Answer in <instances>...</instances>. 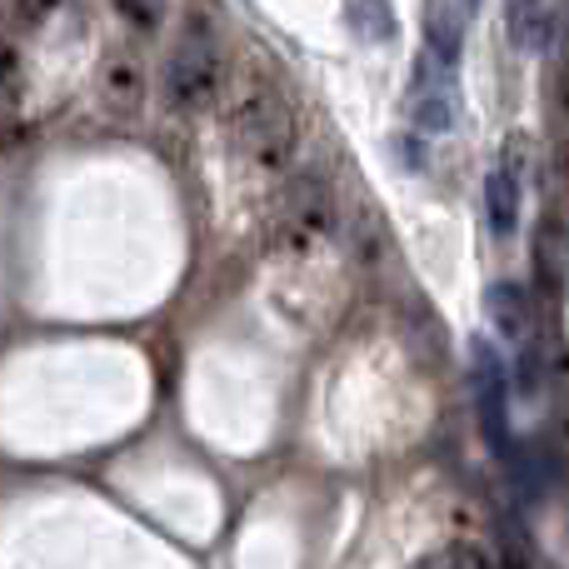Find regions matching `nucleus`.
<instances>
[{
  "mask_svg": "<svg viewBox=\"0 0 569 569\" xmlns=\"http://www.w3.org/2000/svg\"><path fill=\"white\" fill-rule=\"evenodd\" d=\"M555 16L545 0H510V40L525 50V56H540L550 46Z\"/></svg>",
  "mask_w": 569,
  "mask_h": 569,
  "instance_id": "0eeeda50",
  "label": "nucleus"
},
{
  "mask_svg": "<svg viewBox=\"0 0 569 569\" xmlns=\"http://www.w3.org/2000/svg\"><path fill=\"white\" fill-rule=\"evenodd\" d=\"M415 569H480V560H475L465 545H450V550H440V555H430L425 565H415Z\"/></svg>",
  "mask_w": 569,
  "mask_h": 569,
  "instance_id": "2eb2a0df",
  "label": "nucleus"
},
{
  "mask_svg": "<svg viewBox=\"0 0 569 569\" xmlns=\"http://www.w3.org/2000/svg\"><path fill=\"white\" fill-rule=\"evenodd\" d=\"M116 10L136 30H156L160 20H166V0H116Z\"/></svg>",
  "mask_w": 569,
  "mask_h": 569,
  "instance_id": "4468645a",
  "label": "nucleus"
},
{
  "mask_svg": "<svg viewBox=\"0 0 569 569\" xmlns=\"http://www.w3.org/2000/svg\"><path fill=\"white\" fill-rule=\"evenodd\" d=\"M400 156H405V166H425L420 140H400Z\"/></svg>",
  "mask_w": 569,
  "mask_h": 569,
  "instance_id": "6ab92c4d",
  "label": "nucleus"
},
{
  "mask_svg": "<svg viewBox=\"0 0 569 569\" xmlns=\"http://www.w3.org/2000/svg\"><path fill=\"white\" fill-rule=\"evenodd\" d=\"M60 6H66V0H16L20 20H30V26H40V20H46V16H56Z\"/></svg>",
  "mask_w": 569,
  "mask_h": 569,
  "instance_id": "a211bd4d",
  "label": "nucleus"
},
{
  "mask_svg": "<svg viewBox=\"0 0 569 569\" xmlns=\"http://www.w3.org/2000/svg\"><path fill=\"white\" fill-rule=\"evenodd\" d=\"M410 120H415V130L445 136V130L455 126V106H450V96H445V90H425V96H415Z\"/></svg>",
  "mask_w": 569,
  "mask_h": 569,
  "instance_id": "9b49d317",
  "label": "nucleus"
},
{
  "mask_svg": "<svg viewBox=\"0 0 569 569\" xmlns=\"http://www.w3.org/2000/svg\"><path fill=\"white\" fill-rule=\"evenodd\" d=\"M520 345V365H515V390L520 395H540L545 390V345L535 340V335H525V340H515Z\"/></svg>",
  "mask_w": 569,
  "mask_h": 569,
  "instance_id": "f8f14e48",
  "label": "nucleus"
},
{
  "mask_svg": "<svg viewBox=\"0 0 569 569\" xmlns=\"http://www.w3.org/2000/svg\"><path fill=\"white\" fill-rule=\"evenodd\" d=\"M284 226L290 230H330L335 226V200H330V186L320 176H295L290 190H284Z\"/></svg>",
  "mask_w": 569,
  "mask_h": 569,
  "instance_id": "20e7f679",
  "label": "nucleus"
},
{
  "mask_svg": "<svg viewBox=\"0 0 569 569\" xmlns=\"http://www.w3.org/2000/svg\"><path fill=\"white\" fill-rule=\"evenodd\" d=\"M540 260H545V270H550V280H560V260H565V250H560V230H545V240H540Z\"/></svg>",
  "mask_w": 569,
  "mask_h": 569,
  "instance_id": "f3484780",
  "label": "nucleus"
},
{
  "mask_svg": "<svg viewBox=\"0 0 569 569\" xmlns=\"http://www.w3.org/2000/svg\"><path fill=\"white\" fill-rule=\"evenodd\" d=\"M425 46H430L435 66H445V70H450L465 50V30H460V20H455V10L445 6V0H435L430 16H425Z\"/></svg>",
  "mask_w": 569,
  "mask_h": 569,
  "instance_id": "6e6552de",
  "label": "nucleus"
},
{
  "mask_svg": "<svg viewBox=\"0 0 569 569\" xmlns=\"http://www.w3.org/2000/svg\"><path fill=\"white\" fill-rule=\"evenodd\" d=\"M465 10H480V0H465Z\"/></svg>",
  "mask_w": 569,
  "mask_h": 569,
  "instance_id": "aec40b11",
  "label": "nucleus"
},
{
  "mask_svg": "<svg viewBox=\"0 0 569 569\" xmlns=\"http://www.w3.org/2000/svg\"><path fill=\"white\" fill-rule=\"evenodd\" d=\"M510 460V475H515V485H520V495H525V505H540L545 500V490H550V480H555V460L535 445V450H525V455H505Z\"/></svg>",
  "mask_w": 569,
  "mask_h": 569,
  "instance_id": "9d476101",
  "label": "nucleus"
},
{
  "mask_svg": "<svg viewBox=\"0 0 569 569\" xmlns=\"http://www.w3.org/2000/svg\"><path fill=\"white\" fill-rule=\"evenodd\" d=\"M485 216H490L495 236H515V226H520V176L515 170L485 176Z\"/></svg>",
  "mask_w": 569,
  "mask_h": 569,
  "instance_id": "423d86ee",
  "label": "nucleus"
},
{
  "mask_svg": "<svg viewBox=\"0 0 569 569\" xmlns=\"http://www.w3.org/2000/svg\"><path fill=\"white\" fill-rule=\"evenodd\" d=\"M230 120H236V140H240V150H246L250 166L280 170L284 160L295 156V116L270 86H246L240 90Z\"/></svg>",
  "mask_w": 569,
  "mask_h": 569,
  "instance_id": "f257e3e1",
  "label": "nucleus"
},
{
  "mask_svg": "<svg viewBox=\"0 0 569 569\" xmlns=\"http://www.w3.org/2000/svg\"><path fill=\"white\" fill-rule=\"evenodd\" d=\"M100 90H106V106L140 110V100H146V70H140L130 56H116L106 66V80H100Z\"/></svg>",
  "mask_w": 569,
  "mask_h": 569,
  "instance_id": "1a4fd4ad",
  "label": "nucleus"
},
{
  "mask_svg": "<svg viewBox=\"0 0 569 569\" xmlns=\"http://www.w3.org/2000/svg\"><path fill=\"white\" fill-rule=\"evenodd\" d=\"M485 310H490V320H495V335L500 340H525V335H535L530 325H535V305H530V295H525V284H515V280H500V284H490V295H485Z\"/></svg>",
  "mask_w": 569,
  "mask_h": 569,
  "instance_id": "39448f33",
  "label": "nucleus"
},
{
  "mask_svg": "<svg viewBox=\"0 0 569 569\" xmlns=\"http://www.w3.org/2000/svg\"><path fill=\"white\" fill-rule=\"evenodd\" d=\"M16 86H20V56L10 40H0V96H10Z\"/></svg>",
  "mask_w": 569,
  "mask_h": 569,
  "instance_id": "dca6fc26",
  "label": "nucleus"
},
{
  "mask_svg": "<svg viewBox=\"0 0 569 569\" xmlns=\"http://www.w3.org/2000/svg\"><path fill=\"white\" fill-rule=\"evenodd\" d=\"M350 16L365 40H395V16L390 0H350Z\"/></svg>",
  "mask_w": 569,
  "mask_h": 569,
  "instance_id": "ddd939ff",
  "label": "nucleus"
},
{
  "mask_svg": "<svg viewBox=\"0 0 569 569\" xmlns=\"http://www.w3.org/2000/svg\"><path fill=\"white\" fill-rule=\"evenodd\" d=\"M220 90V50L206 30H190L166 66V100L176 110H206Z\"/></svg>",
  "mask_w": 569,
  "mask_h": 569,
  "instance_id": "f03ea898",
  "label": "nucleus"
},
{
  "mask_svg": "<svg viewBox=\"0 0 569 569\" xmlns=\"http://www.w3.org/2000/svg\"><path fill=\"white\" fill-rule=\"evenodd\" d=\"M470 375H475V410H480V430L495 455L515 450L510 435V375H505L500 355L490 340H470Z\"/></svg>",
  "mask_w": 569,
  "mask_h": 569,
  "instance_id": "7ed1b4c3",
  "label": "nucleus"
}]
</instances>
